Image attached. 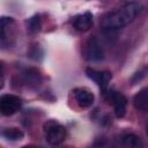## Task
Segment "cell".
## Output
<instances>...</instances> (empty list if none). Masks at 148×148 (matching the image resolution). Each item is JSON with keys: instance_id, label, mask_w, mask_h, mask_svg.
<instances>
[{"instance_id": "cell-14", "label": "cell", "mask_w": 148, "mask_h": 148, "mask_svg": "<svg viewBox=\"0 0 148 148\" xmlns=\"http://www.w3.org/2000/svg\"><path fill=\"white\" fill-rule=\"evenodd\" d=\"M14 23V18L9 17V16H1L0 17V38L5 39L6 38V34H7V29Z\"/></svg>"}, {"instance_id": "cell-10", "label": "cell", "mask_w": 148, "mask_h": 148, "mask_svg": "<svg viewBox=\"0 0 148 148\" xmlns=\"http://www.w3.org/2000/svg\"><path fill=\"white\" fill-rule=\"evenodd\" d=\"M133 103L136 110L146 112L148 110V89L142 88L139 92H136L133 97Z\"/></svg>"}, {"instance_id": "cell-16", "label": "cell", "mask_w": 148, "mask_h": 148, "mask_svg": "<svg viewBox=\"0 0 148 148\" xmlns=\"http://www.w3.org/2000/svg\"><path fill=\"white\" fill-rule=\"evenodd\" d=\"M145 75H146V71H145V69H143V71H140V72H138V73H135V74L133 75V77L131 79L132 83H133V84L138 83L139 81H141V80L145 77Z\"/></svg>"}, {"instance_id": "cell-12", "label": "cell", "mask_w": 148, "mask_h": 148, "mask_svg": "<svg viewBox=\"0 0 148 148\" xmlns=\"http://www.w3.org/2000/svg\"><path fill=\"white\" fill-rule=\"evenodd\" d=\"M2 135L5 139L9 141H18L22 140L24 136V133L18 127H8L2 131Z\"/></svg>"}, {"instance_id": "cell-9", "label": "cell", "mask_w": 148, "mask_h": 148, "mask_svg": "<svg viewBox=\"0 0 148 148\" xmlns=\"http://www.w3.org/2000/svg\"><path fill=\"white\" fill-rule=\"evenodd\" d=\"M23 81L29 88L37 89L42 84L43 77H42V75H40L38 69H36V68H27L23 72Z\"/></svg>"}, {"instance_id": "cell-7", "label": "cell", "mask_w": 148, "mask_h": 148, "mask_svg": "<svg viewBox=\"0 0 148 148\" xmlns=\"http://www.w3.org/2000/svg\"><path fill=\"white\" fill-rule=\"evenodd\" d=\"M86 74L90 80L96 82L101 87L102 90L108 88L109 82L112 79V74L109 71H97V69H94V68H87Z\"/></svg>"}, {"instance_id": "cell-13", "label": "cell", "mask_w": 148, "mask_h": 148, "mask_svg": "<svg viewBox=\"0 0 148 148\" xmlns=\"http://www.w3.org/2000/svg\"><path fill=\"white\" fill-rule=\"evenodd\" d=\"M27 27L29 32L31 34H37L40 31L42 28V17L39 14H35L34 16H31L30 18H28L27 21Z\"/></svg>"}, {"instance_id": "cell-8", "label": "cell", "mask_w": 148, "mask_h": 148, "mask_svg": "<svg viewBox=\"0 0 148 148\" xmlns=\"http://www.w3.org/2000/svg\"><path fill=\"white\" fill-rule=\"evenodd\" d=\"M72 23H73L74 29H76L77 31L84 32V31H88L92 27L94 16L90 12H86V13H82V14H79V15L74 16Z\"/></svg>"}, {"instance_id": "cell-11", "label": "cell", "mask_w": 148, "mask_h": 148, "mask_svg": "<svg viewBox=\"0 0 148 148\" xmlns=\"http://www.w3.org/2000/svg\"><path fill=\"white\" fill-rule=\"evenodd\" d=\"M121 145L127 148H139L142 147V141L138 135L130 133V134H125L121 138Z\"/></svg>"}, {"instance_id": "cell-2", "label": "cell", "mask_w": 148, "mask_h": 148, "mask_svg": "<svg viewBox=\"0 0 148 148\" xmlns=\"http://www.w3.org/2000/svg\"><path fill=\"white\" fill-rule=\"evenodd\" d=\"M43 131H44V136L45 140L49 145L51 146H58L62 143L66 139V128L58 121L50 119L46 120L43 125Z\"/></svg>"}, {"instance_id": "cell-6", "label": "cell", "mask_w": 148, "mask_h": 148, "mask_svg": "<svg viewBox=\"0 0 148 148\" xmlns=\"http://www.w3.org/2000/svg\"><path fill=\"white\" fill-rule=\"evenodd\" d=\"M73 96H74V99H75L76 104L82 109L90 108L95 102L94 92L89 88H86V87L75 88L73 90Z\"/></svg>"}, {"instance_id": "cell-15", "label": "cell", "mask_w": 148, "mask_h": 148, "mask_svg": "<svg viewBox=\"0 0 148 148\" xmlns=\"http://www.w3.org/2000/svg\"><path fill=\"white\" fill-rule=\"evenodd\" d=\"M29 57L35 59V60H38V58L43 57V50L38 46V45H35L34 47H31V50L29 51Z\"/></svg>"}, {"instance_id": "cell-17", "label": "cell", "mask_w": 148, "mask_h": 148, "mask_svg": "<svg viewBox=\"0 0 148 148\" xmlns=\"http://www.w3.org/2000/svg\"><path fill=\"white\" fill-rule=\"evenodd\" d=\"M5 86V74H3V66L0 62V90L3 88Z\"/></svg>"}, {"instance_id": "cell-3", "label": "cell", "mask_w": 148, "mask_h": 148, "mask_svg": "<svg viewBox=\"0 0 148 148\" xmlns=\"http://www.w3.org/2000/svg\"><path fill=\"white\" fill-rule=\"evenodd\" d=\"M102 92H103V96L105 97V99L110 104H112L116 117L123 118L126 113V108H127V98L125 97V95L120 91L109 90L108 88L102 90Z\"/></svg>"}, {"instance_id": "cell-4", "label": "cell", "mask_w": 148, "mask_h": 148, "mask_svg": "<svg viewBox=\"0 0 148 148\" xmlns=\"http://www.w3.org/2000/svg\"><path fill=\"white\" fill-rule=\"evenodd\" d=\"M22 105V99L13 94H5L0 97V114L9 117L16 113Z\"/></svg>"}, {"instance_id": "cell-1", "label": "cell", "mask_w": 148, "mask_h": 148, "mask_svg": "<svg viewBox=\"0 0 148 148\" xmlns=\"http://www.w3.org/2000/svg\"><path fill=\"white\" fill-rule=\"evenodd\" d=\"M141 10H142V6L139 2L126 3L120 8L116 9L114 12H111L108 15H105L102 21V25L103 28L109 30L120 29L133 22L135 17L141 13Z\"/></svg>"}, {"instance_id": "cell-5", "label": "cell", "mask_w": 148, "mask_h": 148, "mask_svg": "<svg viewBox=\"0 0 148 148\" xmlns=\"http://www.w3.org/2000/svg\"><path fill=\"white\" fill-rule=\"evenodd\" d=\"M84 58L89 61H102L105 58L102 44L96 37L88 39L84 46Z\"/></svg>"}]
</instances>
